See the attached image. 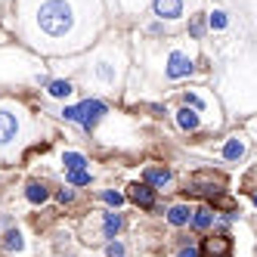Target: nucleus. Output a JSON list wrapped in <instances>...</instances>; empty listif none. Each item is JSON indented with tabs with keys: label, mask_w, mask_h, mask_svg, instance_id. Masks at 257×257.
<instances>
[{
	"label": "nucleus",
	"mask_w": 257,
	"mask_h": 257,
	"mask_svg": "<svg viewBox=\"0 0 257 257\" xmlns=\"http://www.w3.org/2000/svg\"><path fill=\"white\" fill-rule=\"evenodd\" d=\"M68 183L71 186H90V174L87 171H68Z\"/></svg>",
	"instance_id": "nucleus-17"
},
{
	"label": "nucleus",
	"mask_w": 257,
	"mask_h": 257,
	"mask_svg": "<svg viewBox=\"0 0 257 257\" xmlns=\"http://www.w3.org/2000/svg\"><path fill=\"white\" fill-rule=\"evenodd\" d=\"M211 223H214V214H211V208H198V211H192V226H195V229H201V232H205Z\"/></svg>",
	"instance_id": "nucleus-10"
},
{
	"label": "nucleus",
	"mask_w": 257,
	"mask_h": 257,
	"mask_svg": "<svg viewBox=\"0 0 257 257\" xmlns=\"http://www.w3.org/2000/svg\"><path fill=\"white\" fill-rule=\"evenodd\" d=\"M186 105H192L195 112H198V108H205V102H201V99H198L195 93H189V96H186Z\"/></svg>",
	"instance_id": "nucleus-23"
},
{
	"label": "nucleus",
	"mask_w": 257,
	"mask_h": 257,
	"mask_svg": "<svg viewBox=\"0 0 257 257\" xmlns=\"http://www.w3.org/2000/svg\"><path fill=\"white\" fill-rule=\"evenodd\" d=\"M180 257H198V251H195V248H183Z\"/></svg>",
	"instance_id": "nucleus-25"
},
{
	"label": "nucleus",
	"mask_w": 257,
	"mask_h": 257,
	"mask_svg": "<svg viewBox=\"0 0 257 257\" xmlns=\"http://www.w3.org/2000/svg\"><path fill=\"white\" fill-rule=\"evenodd\" d=\"M71 90H75V87H71L68 81H50V84H47V93H50V96H56V99H65Z\"/></svg>",
	"instance_id": "nucleus-14"
},
{
	"label": "nucleus",
	"mask_w": 257,
	"mask_h": 257,
	"mask_svg": "<svg viewBox=\"0 0 257 257\" xmlns=\"http://www.w3.org/2000/svg\"><path fill=\"white\" fill-rule=\"evenodd\" d=\"M131 198L137 201L140 208L149 211V208L155 205V189L149 186V183H134V186H131Z\"/></svg>",
	"instance_id": "nucleus-4"
},
{
	"label": "nucleus",
	"mask_w": 257,
	"mask_h": 257,
	"mask_svg": "<svg viewBox=\"0 0 257 257\" xmlns=\"http://www.w3.org/2000/svg\"><path fill=\"white\" fill-rule=\"evenodd\" d=\"M177 124L183 127V131H195V127H198V115H195V108H180V112H177Z\"/></svg>",
	"instance_id": "nucleus-9"
},
{
	"label": "nucleus",
	"mask_w": 257,
	"mask_h": 257,
	"mask_svg": "<svg viewBox=\"0 0 257 257\" xmlns=\"http://www.w3.org/2000/svg\"><path fill=\"white\" fill-rule=\"evenodd\" d=\"M71 198H75V192H71V189H62L59 192V201H71Z\"/></svg>",
	"instance_id": "nucleus-24"
},
{
	"label": "nucleus",
	"mask_w": 257,
	"mask_h": 257,
	"mask_svg": "<svg viewBox=\"0 0 257 257\" xmlns=\"http://www.w3.org/2000/svg\"><path fill=\"white\" fill-rule=\"evenodd\" d=\"M254 205H257V195H254Z\"/></svg>",
	"instance_id": "nucleus-26"
},
{
	"label": "nucleus",
	"mask_w": 257,
	"mask_h": 257,
	"mask_svg": "<svg viewBox=\"0 0 257 257\" xmlns=\"http://www.w3.org/2000/svg\"><path fill=\"white\" fill-rule=\"evenodd\" d=\"M108 257H124V245L121 242H112V245H108Z\"/></svg>",
	"instance_id": "nucleus-22"
},
{
	"label": "nucleus",
	"mask_w": 257,
	"mask_h": 257,
	"mask_svg": "<svg viewBox=\"0 0 257 257\" xmlns=\"http://www.w3.org/2000/svg\"><path fill=\"white\" fill-rule=\"evenodd\" d=\"M62 164L68 171H84V164H87V158L81 155V152H65L62 155Z\"/></svg>",
	"instance_id": "nucleus-16"
},
{
	"label": "nucleus",
	"mask_w": 257,
	"mask_h": 257,
	"mask_svg": "<svg viewBox=\"0 0 257 257\" xmlns=\"http://www.w3.org/2000/svg\"><path fill=\"white\" fill-rule=\"evenodd\" d=\"M208 25H211L214 31H223V28H226V13H220V10L211 13V16H208Z\"/></svg>",
	"instance_id": "nucleus-18"
},
{
	"label": "nucleus",
	"mask_w": 257,
	"mask_h": 257,
	"mask_svg": "<svg viewBox=\"0 0 257 257\" xmlns=\"http://www.w3.org/2000/svg\"><path fill=\"white\" fill-rule=\"evenodd\" d=\"M168 78L171 81H180V78H186V75H192V59L186 56V53H180V50H174L171 53V59H168Z\"/></svg>",
	"instance_id": "nucleus-3"
},
{
	"label": "nucleus",
	"mask_w": 257,
	"mask_h": 257,
	"mask_svg": "<svg viewBox=\"0 0 257 257\" xmlns=\"http://www.w3.org/2000/svg\"><path fill=\"white\" fill-rule=\"evenodd\" d=\"M22 245H25V242H22V232L10 229V232H7V248H10V251H19Z\"/></svg>",
	"instance_id": "nucleus-19"
},
{
	"label": "nucleus",
	"mask_w": 257,
	"mask_h": 257,
	"mask_svg": "<svg viewBox=\"0 0 257 257\" xmlns=\"http://www.w3.org/2000/svg\"><path fill=\"white\" fill-rule=\"evenodd\" d=\"M245 155V143L242 140H226V146H223V158L226 161H238Z\"/></svg>",
	"instance_id": "nucleus-11"
},
{
	"label": "nucleus",
	"mask_w": 257,
	"mask_h": 257,
	"mask_svg": "<svg viewBox=\"0 0 257 257\" xmlns=\"http://www.w3.org/2000/svg\"><path fill=\"white\" fill-rule=\"evenodd\" d=\"M189 31H192V38H201V34H205V16H195Z\"/></svg>",
	"instance_id": "nucleus-20"
},
{
	"label": "nucleus",
	"mask_w": 257,
	"mask_h": 257,
	"mask_svg": "<svg viewBox=\"0 0 257 257\" xmlns=\"http://www.w3.org/2000/svg\"><path fill=\"white\" fill-rule=\"evenodd\" d=\"M146 183H149V186H168V183H171V171L149 168V171H146Z\"/></svg>",
	"instance_id": "nucleus-12"
},
{
	"label": "nucleus",
	"mask_w": 257,
	"mask_h": 257,
	"mask_svg": "<svg viewBox=\"0 0 257 257\" xmlns=\"http://www.w3.org/2000/svg\"><path fill=\"white\" fill-rule=\"evenodd\" d=\"M105 112H108L105 102H99V99H84L78 105H68L62 115H65V121H75V124H81V127H87V131H90V127H93Z\"/></svg>",
	"instance_id": "nucleus-2"
},
{
	"label": "nucleus",
	"mask_w": 257,
	"mask_h": 257,
	"mask_svg": "<svg viewBox=\"0 0 257 257\" xmlns=\"http://www.w3.org/2000/svg\"><path fill=\"white\" fill-rule=\"evenodd\" d=\"M16 131H19V121H16V115H10V112H4V108H0V146L10 143V140L16 137Z\"/></svg>",
	"instance_id": "nucleus-7"
},
{
	"label": "nucleus",
	"mask_w": 257,
	"mask_h": 257,
	"mask_svg": "<svg viewBox=\"0 0 257 257\" xmlns=\"http://www.w3.org/2000/svg\"><path fill=\"white\" fill-rule=\"evenodd\" d=\"M118 229H121V214H105V223H102L105 238H115V235H118Z\"/></svg>",
	"instance_id": "nucleus-15"
},
{
	"label": "nucleus",
	"mask_w": 257,
	"mask_h": 257,
	"mask_svg": "<svg viewBox=\"0 0 257 257\" xmlns=\"http://www.w3.org/2000/svg\"><path fill=\"white\" fill-rule=\"evenodd\" d=\"M102 198L108 201V205H115V208H118V205H124V195H121V192H112V189H108Z\"/></svg>",
	"instance_id": "nucleus-21"
},
{
	"label": "nucleus",
	"mask_w": 257,
	"mask_h": 257,
	"mask_svg": "<svg viewBox=\"0 0 257 257\" xmlns=\"http://www.w3.org/2000/svg\"><path fill=\"white\" fill-rule=\"evenodd\" d=\"M155 16L161 19H180L183 16V0H155Z\"/></svg>",
	"instance_id": "nucleus-6"
},
{
	"label": "nucleus",
	"mask_w": 257,
	"mask_h": 257,
	"mask_svg": "<svg viewBox=\"0 0 257 257\" xmlns=\"http://www.w3.org/2000/svg\"><path fill=\"white\" fill-rule=\"evenodd\" d=\"M25 195H28V201H34V205H44V201L50 198V192H47L44 183H31V186L25 189Z\"/></svg>",
	"instance_id": "nucleus-13"
},
{
	"label": "nucleus",
	"mask_w": 257,
	"mask_h": 257,
	"mask_svg": "<svg viewBox=\"0 0 257 257\" xmlns=\"http://www.w3.org/2000/svg\"><path fill=\"white\" fill-rule=\"evenodd\" d=\"M229 238L226 235H220V238H208V242H205V248H201V254H205V257H232L229 254Z\"/></svg>",
	"instance_id": "nucleus-5"
},
{
	"label": "nucleus",
	"mask_w": 257,
	"mask_h": 257,
	"mask_svg": "<svg viewBox=\"0 0 257 257\" xmlns=\"http://www.w3.org/2000/svg\"><path fill=\"white\" fill-rule=\"evenodd\" d=\"M38 25H41L44 34H50V38H62V34H68V28H71V7L65 0H47V4H41V10H38Z\"/></svg>",
	"instance_id": "nucleus-1"
},
{
	"label": "nucleus",
	"mask_w": 257,
	"mask_h": 257,
	"mask_svg": "<svg viewBox=\"0 0 257 257\" xmlns=\"http://www.w3.org/2000/svg\"><path fill=\"white\" fill-rule=\"evenodd\" d=\"M189 217H192V211H189L186 205H174V208L168 211V223H171V226H186Z\"/></svg>",
	"instance_id": "nucleus-8"
}]
</instances>
